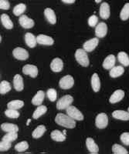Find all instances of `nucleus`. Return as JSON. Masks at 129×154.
<instances>
[{"label": "nucleus", "instance_id": "8", "mask_svg": "<svg viewBox=\"0 0 129 154\" xmlns=\"http://www.w3.org/2000/svg\"><path fill=\"white\" fill-rule=\"evenodd\" d=\"M23 72L25 75H29L32 78H36L38 75V69L36 66L27 64L23 66Z\"/></svg>", "mask_w": 129, "mask_h": 154}, {"label": "nucleus", "instance_id": "23", "mask_svg": "<svg viewBox=\"0 0 129 154\" xmlns=\"http://www.w3.org/2000/svg\"><path fill=\"white\" fill-rule=\"evenodd\" d=\"M91 86L92 89L95 93L98 92L101 88V82H100L99 76L97 73L93 74L91 77Z\"/></svg>", "mask_w": 129, "mask_h": 154}, {"label": "nucleus", "instance_id": "33", "mask_svg": "<svg viewBox=\"0 0 129 154\" xmlns=\"http://www.w3.org/2000/svg\"><path fill=\"white\" fill-rule=\"evenodd\" d=\"M112 152L115 154H127L128 151L119 144H114L112 146Z\"/></svg>", "mask_w": 129, "mask_h": 154}, {"label": "nucleus", "instance_id": "41", "mask_svg": "<svg viewBox=\"0 0 129 154\" xmlns=\"http://www.w3.org/2000/svg\"><path fill=\"white\" fill-rule=\"evenodd\" d=\"M97 23H98V18H97V16H96L95 15H93V16H91L88 19V24L91 27L97 26Z\"/></svg>", "mask_w": 129, "mask_h": 154}, {"label": "nucleus", "instance_id": "17", "mask_svg": "<svg viewBox=\"0 0 129 154\" xmlns=\"http://www.w3.org/2000/svg\"><path fill=\"white\" fill-rule=\"evenodd\" d=\"M110 5L107 2H103L100 6V16L103 19H108L110 17Z\"/></svg>", "mask_w": 129, "mask_h": 154}, {"label": "nucleus", "instance_id": "27", "mask_svg": "<svg viewBox=\"0 0 129 154\" xmlns=\"http://www.w3.org/2000/svg\"><path fill=\"white\" fill-rule=\"evenodd\" d=\"M46 111H47V108H46V106H38V107L36 109V110L34 111L33 114V117L35 119H39L40 116L46 113Z\"/></svg>", "mask_w": 129, "mask_h": 154}, {"label": "nucleus", "instance_id": "2", "mask_svg": "<svg viewBox=\"0 0 129 154\" xmlns=\"http://www.w3.org/2000/svg\"><path fill=\"white\" fill-rule=\"evenodd\" d=\"M75 58L77 62H78V63L82 66L87 67L89 66V58L87 54V51H85L84 49H78L75 53Z\"/></svg>", "mask_w": 129, "mask_h": 154}, {"label": "nucleus", "instance_id": "12", "mask_svg": "<svg viewBox=\"0 0 129 154\" xmlns=\"http://www.w3.org/2000/svg\"><path fill=\"white\" fill-rule=\"evenodd\" d=\"M99 43V40H98V38H93L90 40L87 41V42H85L83 43V48L85 51H87V52H92V51L95 49V48L97 47V45Z\"/></svg>", "mask_w": 129, "mask_h": 154}, {"label": "nucleus", "instance_id": "44", "mask_svg": "<svg viewBox=\"0 0 129 154\" xmlns=\"http://www.w3.org/2000/svg\"><path fill=\"white\" fill-rule=\"evenodd\" d=\"M62 2L66 4H72L75 2V0H62Z\"/></svg>", "mask_w": 129, "mask_h": 154}, {"label": "nucleus", "instance_id": "15", "mask_svg": "<svg viewBox=\"0 0 129 154\" xmlns=\"http://www.w3.org/2000/svg\"><path fill=\"white\" fill-rule=\"evenodd\" d=\"M86 146H87V148L89 150V152H92V153H97V152H99V147L97 145V143L94 142V140L92 138H90V137L87 138Z\"/></svg>", "mask_w": 129, "mask_h": 154}, {"label": "nucleus", "instance_id": "3", "mask_svg": "<svg viewBox=\"0 0 129 154\" xmlns=\"http://www.w3.org/2000/svg\"><path fill=\"white\" fill-rule=\"evenodd\" d=\"M73 101H74V98L71 95H65L58 100L57 103V109L60 110L67 109V108H68L72 104Z\"/></svg>", "mask_w": 129, "mask_h": 154}, {"label": "nucleus", "instance_id": "47", "mask_svg": "<svg viewBox=\"0 0 129 154\" xmlns=\"http://www.w3.org/2000/svg\"><path fill=\"white\" fill-rule=\"evenodd\" d=\"M30 119H29V120H28V122H27V125H29V123H30Z\"/></svg>", "mask_w": 129, "mask_h": 154}, {"label": "nucleus", "instance_id": "43", "mask_svg": "<svg viewBox=\"0 0 129 154\" xmlns=\"http://www.w3.org/2000/svg\"><path fill=\"white\" fill-rule=\"evenodd\" d=\"M10 8V4L7 0H0V9L8 10Z\"/></svg>", "mask_w": 129, "mask_h": 154}, {"label": "nucleus", "instance_id": "9", "mask_svg": "<svg viewBox=\"0 0 129 154\" xmlns=\"http://www.w3.org/2000/svg\"><path fill=\"white\" fill-rule=\"evenodd\" d=\"M19 23L24 29H31L34 26V21L26 15H23L19 19Z\"/></svg>", "mask_w": 129, "mask_h": 154}, {"label": "nucleus", "instance_id": "29", "mask_svg": "<svg viewBox=\"0 0 129 154\" xmlns=\"http://www.w3.org/2000/svg\"><path fill=\"white\" fill-rule=\"evenodd\" d=\"M46 130V126H43V125H39V126H38L36 128L35 130H34V131L32 133L33 137L35 139L40 138L42 135L44 134Z\"/></svg>", "mask_w": 129, "mask_h": 154}, {"label": "nucleus", "instance_id": "5", "mask_svg": "<svg viewBox=\"0 0 129 154\" xmlns=\"http://www.w3.org/2000/svg\"><path fill=\"white\" fill-rule=\"evenodd\" d=\"M74 79L71 75H67L64 76L59 82L60 87L63 89H71L74 86Z\"/></svg>", "mask_w": 129, "mask_h": 154}, {"label": "nucleus", "instance_id": "42", "mask_svg": "<svg viewBox=\"0 0 129 154\" xmlns=\"http://www.w3.org/2000/svg\"><path fill=\"white\" fill-rule=\"evenodd\" d=\"M121 141L124 145L129 146V133H124L121 135Z\"/></svg>", "mask_w": 129, "mask_h": 154}, {"label": "nucleus", "instance_id": "20", "mask_svg": "<svg viewBox=\"0 0 129 154\" xmlns=\"http://www.w3.org/2000/svg\"><path fill=\"white\" fill-rule=\"evenodd\" d=\"M13 85H14V88L16 91H22L24 88L23 77L19 74L15 75L14 78H13Z\"/></svg>", "mask_w": 129, "mask_h": 154}, {"label": "nucleus", "instance_id": "48", "mask_svg": "<svg viewBox=\"0 0 129 154\" xmlns=\"http://www.w3.org/2000/svg\"><path fill=\"white\" fill-rule=\"evenodd\" d=\"M128 112H129V107H128Z\"/></svg>", "mask_w": 129, "mask_h": 154}, {"label": "nucleus", "instance_id": "1", "mask_svg": "<svg viewBox=\"0 0 129 154\" xmlns=\"http://www.w3.org/2000/svg\"><path fill=\"white\" fill-rule=\"evenodd\" d=\"M55 122L58 125L68 129H73L76 126V120L70 116L64 113H58L55 118Z\"/></svg>", "mask_w": 129, "mask_h": 154}, {"label": "nucleus", "instance_id": "30", "mask_svg": "<svg viewBox=\"0 0 129 154\" xmlns=\"http://www.w3.org/2000/svg\"><path fill=\"white\" fill-rule=\"evenodd\" d=\"M24 106V102L22 100H13L10 101L7 104L8 109H20Z\"/></svg>", "mask_w": 129, "mask_h": 154}, {"label": "nucleus", "instance_id": "39", "mask_svg": "<svg viewBox=\"0 0 129 154\" xmlns=\"http://www.w3.org/2000/svg\"><path fill=\"white\" fill-rule=\"evenodd\" d=\"M46 95H47L48 99L52 102H54L57 98V91H56V89H53V88L48 89L47 92H46Z\"/></svg>", "mask_w": 129, "mask_h": 154}, {"label": "nucleus", "instance_id": "46", "mask_svg": "<svg viewBox=\"0 0 129 154\" xmlns=\"http://www.w3.org/2000/svg\"><path fill=\"white\" fill-rule=\"evenodd\" d=\"M63 133H64V134H65V135H66V130H64V131H63Z\"/></svg>", "mask_w": 129, "mask_h": 154}, {"label": "nucleus", "instance_id": "18", "mask_svg": "<svg viewBox=\"0 0 129 154\" xmlns=\"http://www.w3.org/2000/svg\"><path fill=\"white\" fill-rule=\"evenodd\" d=\"M25 41L27 46L30 48H33L36 46L37 44V39L36 37L33 35V33L30 32H27L25 35Z\"/></svg>", "mask_w": 129, "mask_h": 154}, {"label": "nucleus", "instance_id": "31", "mask_svg": "<svg viewBox=\"0 0 129 154\" xmlns=\"http://www.w3.org/2000/svg\"><path fill=\"white\" fill-rule=\"evenodd\" d=\"M118 61L123 66H129V57L126 53L120 52L118 54Z\"/></svg>", "mask_w": 129, "mask_h": 154}, {"label": "nucleus", "instance_id": "36", "mask_svg": "<svg viewBox=\"0 0 129 154\" xmlns=\"http://www.w3.org/2000/svg\"><path fill=\"white\" fill-rule=\"evenodd\" d=\"M17 138V132H9V133H7V134H5V136L2 137V140L8 141V142H13V141L16 140Z\"/></svg>", "mask_w": 129, "mask_h": 154}, {"label": "nucleus", "instance_id": "38", "mask_svg": "<svg viewBox=\"0 0 129 154\" xmlns=\"http://www.w3.org/2000/svg\"><path fill=\"white\" fill-rule=\"evenodd\" d=\"M29 148V144L27 141H23L15 146V149L18 152H23Z\"/></svg>", "mask_w": 129, "mask_h": 154}, {"label": "nucleus", "instance_id": "11", "mask_svg": "<svg viewBox=\"0 0 129 154\" xmlns=\"http://www.w3.org/2000/svg\"><path fill=\"white\" fill-rule=\"evenodd\" d=\"M63 68H64V62L60 58H55L50 63V69L54 72H61Z\"/></svg>", "mask_w": 129, "mask_h": 154}, {"label": "nucleus", "instance_id": "21", "mask_svg": "<svg viewBox=\"0 0 129 154\" xmlns=\"http://www.w3.org/2000/svg\"><path fill=\"white\" fill-rule=\"evenodd\" d=\"M44 15L46 19H47V21L50 23V24H55L57 23V17H56V14H55L54 11L53 9L47 8L44 10Z\"/></svg>", "mask_w": 129, "mask_h": 154}, {"label": "nucleus", "instance_id": "28", "mask_svg": "<svg viewBox=\"0 0 129 154\" xmlns=\"http://www.w3.org/2000/svg\"><path fill=\"white\" fill-rule=\"evenodd\" d=\"M1 129H2L3 131L7 132H18L19 131V127H18L17 125L13 124V123H2L1 125Z\"/></svg>", "mask_w": 129, "mask_h": 154}, {"label": "nucleus", "instance_id": "45", "mask_svg": "<svg viewBox=\"0 0 129 154\" xmlns=\"http://www.w3.org/2000/svg\"><path fill=\"white\" fill-rule=\"evenodd\" d=\"M95 2H97V3H99V2H101V0H95Z\"/></svg>", "mask_w": 129, "mask_h": 154}, {"label": "nucleus", "instance_id": "32", "mask_svg": "<svg viewBox=\"0 0 129 154\" xmlns=\"http://www.w3.org/2000/svg\"><path fill=\"white\" fill-rule=\"evenodd\" d=\"M26 9H27V5L23 3L18 4L17 5H16L13 9V13H14L15 16H19L21 14H23V12H25Z\"/></svg>", "mask_w": 129, "mask_h": 154}, {"label": "nucleus", "instance_id": "6", "mask_svg": "<svg viewBox=\"0 0 129 154\" xmlns=\"http://www.w3.org/2000/svg\"><path fill=\"white\" fill-rule=\"evenodd\" d=\"M96 126L99 129H104L108 125V117L106 113L101 112L97 116L95 119Z\"/></svg>", "mask_w": 129, "mask_h": 154}, {"label": "nucleus", "instance_id": "13", "mask_svg": "<svg viewBox=\"0 0 129 154\" xmlns=\"http://www.w3.org/2000/svg\"><path fill=\"white\" fill-rule=\"evenodd\" d=\"M124 97V92L121 89H118L116 91L114 92L113 94L111 96L109 99V102L111 103L115 104L120 102L122 99Z\"/></svg>", "mask_w": 129, "mask_h": 154}, {"label": "nucleus", "instance_id": "16", "mask_svg": "<svg viewBox=\"0 0 129 154\" xmlns=\"http://www.w3.org/2000/svg\"><path fill=\"white\" fill-rule=\"evenodd\" d=\"M115 61H116L115 56L114 55H109L103 62V67L105 69H112L115 66Z\"/></svg>", "mask_w": 129, "mask_h": 154}, {"label": "nucleus", "instance_id": "22", "mask_svg": "<svg viewBox=\"0 0 129 154\" xmlns=\"http://www.w3.org/2000/svg\"><path fill=\"white\" fill-rule=\"evenodd\" d=\"M45 98V93L42 90H39L32 99V103L35 106H40Z\"/></svg>", "mask_w": 129, "mask_h": 154}, {"label": "nucleus", "instance_id": "4", "mask_svg": "<svg viewBox=\"0 0 129 154\" xmlns=\"http://www.w3.org/2000/svg\"><path fill=\"white\" fill-rule=\"evenodd\" d=\"M66 110H67V115L70 116L71 118L75 120L81 121L83 119V115L82 114V112L74 106L71 105L68 108H67Z\"/></svg>", "mask_w": 129, "mask_h": 154}, {"label": "nucleus", "instance_id": "37", "mask_svg": "<svg viewBox=\"0 0 129 154\" xmlns=\"http://www.w3.org/2000/svg\"><path fill=\"white\" fill-rule=\"evenodd\" d=\"M5 116L9 118L12 119H17L20 117V112L16 111V109H8L5 111Z\"/></svg>", "mask_w": 129, "mask_h": 154}, {"label": "nucleus", "instance_id": "26", "mask_svg": "<svg viewBox=\"0 0 129 154\" xmlns=\"http://www.w3.org/2000/svg\"><path fill=\"white\" fill-rule=\"evenodd\" d=\"M124 72V69L121 66H114L110 71V76L112 78H117L119 77Z\"/></svg>", "mask_w": 129, "mask_h": 154}, {"label": "nucleus", "instance_id": "19", "mask_svg": "<svg viewBox=\"0 0 129 154\" xmlns=\"http://www.w3.org/2000/svg\"><path fill=\"white\" fill-rule=\"evenodd\" d=\"M112 116L115 119L127 121L129 120V112L124 110H115L112 113Z\"/></svg>", "mask_w": 129, "mask_h": 154}, {"label": "nucleus", "instance_id": "25", "mask_svg": "<svg viewBox=\"0 0 129 154\" xmlns=\"http://www.w3.org/2000/svg\"><path fill=\"white\" fill-rule=\"evenodd\" d=\"M1 22L3 26L7 29H12L13 28V23L10 19L9 16L6 14L1 15Z\"/></svg>", "mask_w": 129, "mask_h": 154}, {"label": "nucleus", "instance_id": "7", "mask_svg": "<svg viewBox=\"0 0 129 154\" xmlns=\"http://www.w3.org/2000/svg\"><path fill=\"white\" fill-rule=\"evenodd\" d=\"M13 54L16 60H26L29 58L28 52L23 48H15L13 51Z\"/></svg>", "mask_w": 129, "mask_h": 154}, {"label": "nucleus", "instance_id": "35", "mask_svg": "<svg viewBox=\"0 0 129 154\" xmlns=\"http://www.w3.org/2000/svg\"><path fill=\"white\" fill-rule=\"evenodd\" d=\"M11 90L10 83L7 81H2L0 83V93L5 94Z\"/></svg>", "mask_w": 129, "mask_h": 154}, {"label": "nucleus", "instance_id": "14", "mask_svg": "<svg viewBox=\"0 0 129 154\" xmlns=\"http://www.w3.org/2000/svg\"><path fill=\"white\" fill-rule=\"evenodd\" d=\"M37 39V43L40 44V45H46V46H52L54 42L53 38L48 35H43V34H40L36 37Z\"/></svg>", "mask_w": 129, "mask_h": 154}, {"label": "nucleus", "instance_id": "34", "mask_svg": "<svg viewBox=\"0 0 129 154\" xmlns=\"http://www.w3.org/2000/svg\"><path fill=\"white\" fill-rule=\"evenodd\" d=\"M120 17L123 21H126L129 19V3H126L121 9L120 13Z\"/></svg>", "mask_w": 129, "mask_h": 154}, {"label": "nucleus", "instance_id": "24", "mask_svg": "<svg viewBox=\"0 0 129 154\" xmlns=\"http://www.w3.org/2000/svg\"><path fill=\"white\" fill-rule=\"evenodd\" d=\"M52 140L57 142H63L66 140V135L64 134V133H61L60 130H53L50 134Z\"/></svg>", "mask_w": 129, "mask_h": 154}, {"label": "nucleus", "instance_id": "10", "mask_svg": "<svg viewBox=\"0 0 129 154\" xmlns=\"http://www.w3.org/2000/svg\"><path fill=\"white\" fill-rule=\"evenodd\" d=\"M108 33V26L105 23H100L95 28V35L99 38H104Z\"/></svg>", "mask_w": 129, "mask_h": 154}, {"label": "nucleus", "instance_id": "40", "mask_svg": "<svg viewBox=\"0 0 129 154\" xmlns=\"http://www.w3.org/2000/svg\"><path fill=\"white\" fill-rule=\"evenodd\" d=\"M11 142H8V141H5V140H2L0 142V151L1 152H4V151L9 150L11 148Z\"/></svg>", "mask_w": 129, "mask_h": 154}]
</instances>
